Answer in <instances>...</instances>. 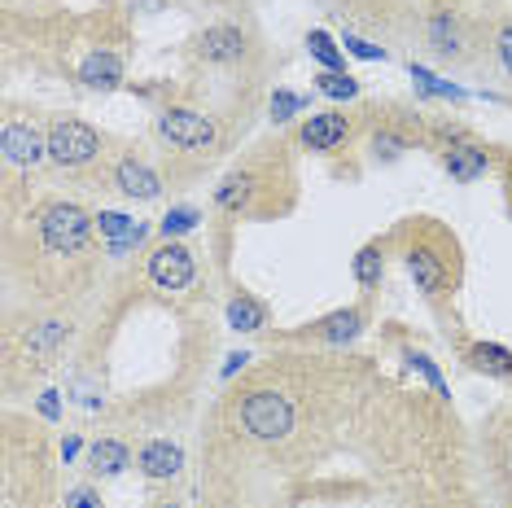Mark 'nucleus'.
Returning <instances> with one entry per match:
<instances>
[{
  "label": "nucleus",
  "instance_id": "25",
  "mask_svg": "<svg viewBox=\"0 0 512 508\" xmlns=\"http://www.w3.org/2000/svg\"><path fill=\"white\" fill-rule=\"evenodd\" d=\"M197 219H202V215H197L193 206H176V211L162 219V237H167V241H180V233H189V228H197Z\"/></svg>",
  "mask_w": 512,
  "mask_h": 508
},
{
  "label": "nucleus",
  "instance_id": "4",
  "mask_svg": "<svg viewBox=\"0 0 512 508\" xmlns=\"http://www.w3.org/2000/svg\"><path fill=\"white\" fill-rule=\"evenodd\" d=\"M92 228H97V219H92L84 206H75V202H49L40 211V246L49 250V254H62V259H71V254H84L88 250Z\"/></svg>",
  "mask_w": 512,
  "mask_h": 508
},
{
  "label": "nucleus",
  "instance_id": "19",
  "mask_svg": "<svg viewBox=\"0 0 512 508\" xmlns=\"http://www.w3.org/2000/svg\"><path fill=\"white\" fill-rule=\"evenodd\" d=\"M228 325L237 329V333L263 329L267 325V307L259 303V298H250V294H232L228 298Z\"/></svg>",
  "mask_w": 512,
  "mask_h": 508
},
{
  "label": "nucleus",
  "instance_id": "22",
  "mask_svg": "<svg viewBox=\"0 0 512 508\" xmlns=\"http://www.w3.org/2000/svg\"><path fill=\"white\" fill-rule=\"evenodd\" d=\"M368 149H372V158H377V163H390V158H403L407 149H412V136L394 132V127L386 123V127H377V132H372Z\"/></svg>",
  "mask_w": 512,
  "mask_h": 508
},
{
  "label": "nucleus",
  "instance_id": "3",
  "mask_svg": "<svg viewBox=\"0 0 512 508\" xmlns=\"http://www.w3.org/2000/svg\"><path fill=\"white\" fill-rule=\"evenodd\" d=\"M158 136L162 145L180 149V154H193V158H211L219 141H224V132H219L215 114L206 110H193V106H167L158 114Z\"/></svg>",
  "mask_w": 512,
  "mask_h": 508
},
{
  "label": "nucleus",
  "instance_id": "28",
  "mask_svg": "<svg viewBox=\"0 0 512 508\" xmlns=\"http://www.w3.org/2000/svg\"><path fill=\"white\" fill-rule=\"evenodd\" d=\"M346 53H355V57H368V62H381L386 57V49H377V44H368V40H359V36H346Z\"/></svg>",
  "mask_w": 512,
  "mask_h": 508
},
{
  "label": "nucleus",
  "instance_id": "27",
  "mask_svg": "<svg viewBox=\"0 0 512 508\" xmlns=\"http://www.w3.org/2000/svg\"><path fill=\"white\" fill-rule=\"evenodd\" d=\"M302 106H307V101H302L298 92H285V88H281V92L272 97V119H276V123H285V119H294Z\"/></svg>",
  "mask_w": 512,
  "mask_h": 508
},
{
  "label": "nucleus",
  "instance_id": "11",
  "mask_svg": "<svg viewBox=\"0 0 512 508\" xmlns=\"http://www.w3.org/2000/svg\"><path fill=\"white\" fill-rule=\"evenodd\" d=\"M110 180H114V189H119L127 202H158L162 198V176L136 154H123L119 163H114Z\"/></svg>",
  "mask_w": 512,
  "mask_h": 508
},
{
  "label": "nucleus",
  "instance_id": "15",
  "mask_svg": "<svg viewBox=\"0 0 512 508\" xmlns=\"http://www.w3.org/2000/svg\"><path fill=\"white\" fill-rule=\"evenodd\" d=\"M92 219H97V233H101V241H106V250L114 254V259H123L127 250H136L145 241V224L132 219V215H123V211H97Z\"/></svg>",
  "mask_w": 512,
  "mask_h": 508
},
{
  "label": "nucleus",
  "instance_id": "18",
  "mask_svg": "<svg viewBox=\"0 0 512 508\" xmlns=\"http://www.w3.org/2000/svg\"><path fill=\"white\" fill-rule=\"evenodd\" d=\"M359 329H364V311H359V307H346V311H333V316L320 320V325H316V338L342 346V342L359 338Z\"/></svg>",
  "mask_w": 512,
  "mask_h": 508
},
{
  "label": "nucleus",
  "instance_id": "2",
  "mask_svg": "<svg viewBox=\"0 0 512 508\" xmlns=\"http://www.w3.org/2000/svg\"><path fill=\"white\" fill-rule=\"evenodd\" d=\"M403 263H407V276L416 281V290H421L429 303H442L447 294H456V241H412V246L403 250Z\"/></svg>",
  "mask_w": 512,
  "mask_h": 508
},
{
  "label": "nucleus",
  "instance_id": "10",
  "mask_svg": "<svg viewBox=\"0 0 512 508\" xmlns=\"http://www.w3.org/2000/svg\"><path fill=\"white\" fill-rule=\"evenodd\" d=\"M351 136H355V119L342 110H316L298 127V145L311 149V154H333V149H342Z\"/></svg>",
  "mask_w": 512,
  "mask_h": 508
},
{
  "label": "nucleus",
  "instance_id": "17",
  "mask_svg": "<svg viewBox=\"0 0 512 508\" xmlns=\"http://www.w3.org/2000/svg\"><path fill=\"white\" fill-rule=\"evenodd\" d=\"M127 465H132V452H127V443H119V438H97L88 447V469L101 473V478H114Z\"/></svg>",
  "mask_w": 512,
  "mask_h": 508
},
{
  "label": "nucleus",
  "instance_id": "23",
  "mask_svg": "<svg viewBox=\"0 0 512 508\" xmlns=\"http://www.w3.org/2000/svg\"><path fill=\"white\" fill-rule=\"evenodd\" d=\"M316 88L324 92V97H333V101H355L359 97V84L346 71H320L316 75Z\"/></svg>",
  "mask_w": 512,
  "mask_h": 508
},
{
  "label": "nucleus",
  "instance_id": "8",
  "mask_svg": "<svg viewBox=\"0 0 512 508\" xmlns=\"http://www.w3.org/2000/svg\"><path fill=\"white\" fill-rule=\"evenodd\" d=\"M438 158H442V167H447V176L460 180V184H473L477 176H486V171H491V154H486V145L473 141L469 132L442 136V141H438Z\"/></svg>",
  "mask_w": 512,
  "mask_h": 508
},
{
  "label": "nucleus",
  "instance_id": "13",
  "mask_svg": "<svg viewBox=\"0 0 512 508\" xmlns=\"http://www.w3.org/2000/svg\"><path fill=\"white\" fill-rule=\"evenodd\" d=\"M66 338H71V320L66 316H44L36 320V325L27 329V338H22V355L36 364H53V355L66 346Z\"/></svg>",
  "mask_w": 512,
  "mask_h": 508
},
{
  "label": "nucleus",
  "instance_id": "16",
  "mask_svg": "<svg viewBox=\"0 0 512 508\" xmlns=\"http://www.w3.org/2000/svg\"><path fill=\"white\" fill-rule=\"evenodd\" d=\"M79 79H84L88 88H101V92L119 88V84H123V57H119V53H110V49L88 53V57H84V66H79Z\"/></svg>",
  "mask_w": 512,
  "mask_h": 508
},
{
  "label": "nucleus",
  "instance_id": "29",
  "mask_svg": "<svg viewBox=\"0 0 512 508\" xmlns=\"http://www.w3.org/2000/svg\"><path fill=\"white\" fill-rule=\"evenodd\" d=\"M66 508H101V495L92 487H75L71 495H66Z\"/></svg>",
  "mask_w": 512,
  "mask_h": 508
},
{
  "label": "nucleus",
  "instance_id": "9",
  "mask_svg": "<svg viewBox=\"0 0 512 508\" xmlns=\"http://www.w3.org/2000/svg\"><path fill=\"white\" fill-rule=\"evenodd\" d=\"M0 154H5L9 167H40L49 158V132H40L31 119H9L5 132H0Z\"/></svg>",
  "mask_w": 512,
  "mask_h": 508
},
{
  "label": "nucleus",
  "instance_id": "30",
  "mask_svg": "<svg viewBox=\"0 0 512 508\" xmlns=\"http://www.w3.org/2000/svg\"><path fill=\"white\" fill-rule=\"evenodd\" d=\"M40 412H44V417H57V399L44 395V399H40Z\"/></svg>",
  "mask_w": 512,
  "mask_h": 508
},
{
  "label": "nucleus",
  "instance_id": "31",
  "mask_svg": "<svg viewBox=\"0 0 512 508\" xmlns=\"http://www.w3.org/2000/svg\"><path fill=\"white\" fill-rule=\"evenodd\" d=\"M508 189H512V158H508Z\"/></svg>",
  "mask_w": 512,
  "mask_h": 508
},
{
  "label": "nucleus",
  "instance_id": "14",
  "mask_svg": "<svg viewBox=\"0 0 512 508\" xmlns=\"http://www.w3.org/2000/svg\"><path fill=\"white\" fill-rule=\"evenodd\" d=\"M136 469H141L145 478H154V482H171L184 469L180 443H171V438H149V443L136 447Z\"/></svg>",
  "mask_w": 512,
  "mask_h": 508
},
{
  "label": "nucleus",
  "instance_id": "20",
  "mask_svg": "<svg viewBox=\"0 0 512 508\" xmlns=\"http://www.w3.org/2000/svg\"><path fill=\"white\" fill-rule=\"evenodd\" d=\"M469 364L477 373H491V377H512V351L495 342H473L469 346Z\"/></svg>",
  "mask_w": 512,
  "mask_h": 508
},
{
  "label": "nucleus",
  "instance_id": "5",
  "mask_svg": "<svg viewBox=\"0 0 512 508\" xmlns=\"http://www.w3.org/2000/svg\"><path fill=\"white\" fill-rule=\"evenodd\" d=\"M101 154V132L84 119H53L49 123V163L75 171Z\"/></svg>",
  "mask_w": 512,
  "mask_h": 508
},
{
  "label": "nucleus",
  "instance_id": "26",
  "mask_svg": "<svg viewBox=\"0 0 512 508\" xmlns=\"http://www.w3.org/2000/svg\"><path fill=\"white\" fill-rule=\"evenodd\" d=\"M495 57H499V71L512 79V18H504L495 31Z\"/></svg>",
  "mask_w": 512,
  "mask_h": 508
},
{
  "label": "nucleus",
  "instance_id": "32",
  "mask_svg": "<svg viewBox=\"0 0 512 508\" xmlns=\"http://www.w3.org/2000/svg\"><path fill=\"white\" fill-rule=\"evenodd\" d=\"M162 508H180V504H162Z\"/></svg>",
  "mask_w": 512,
  "mask_h": 508
},
{
  "label": "nucleus",
  "instance_id": "21",
  "mask_svg": "<svg viewBox=\"0 0 512 508\" xmlns=\"http://www.w3.org/2000/svg\"><path fill=\"white\" fill-rule=\"evenodd\" d=\"M351 272H355L359 290H377V285H381V276H386V254H381V241H368V246L355 254Z\"/></svg>",
  "mask_w": 512,
  "mask_h": 508
},
{
  "label": "nucleus",
  "instance_id": "12",
  "mask_svg": "<svg viewBox=\"0 0 512 508\" xmlns=\"http://www.w3.org/2000/svg\"><path fill=\"white\" fill-rule=\"evenodd\" d=\"M425 44L434 49V57H442V62H460V57L469 53V31H464L456 9H438V14H429Z\"/></svg>",
  "mask_w": 512,
  "mask_h": 508
},
{
  "label": "nucleus",
  "instance_id": "24",
  "mask_svg": "<svg viewBox=\"0 0 512 508\" xmlns=\"http://www.w3.org/2000/svg\"><path fill=\"white\" fill-rule=\"evenodd\" d=\"M307 53L316 57L324 71H342V66H346V57L337 53V44H333L329 36H324V31H311V36H307Z\"/></svg>",
  "mask_w": 512,
  "mask_h": 508
},
{
  "label": "nucleus",
  "instance_id": "7",
  "mask_svg": "<svg viewBox=\"0 0 512 508\" xmlns=\"http://www.w3.org/2000/svg\"><path fill=\"white\" fill-rule=\"evenodd\" d=\"M145 272H149V285H154V290L180 294V290H189V285H193L197 259H193V250L184 246V241H162L158 250H149Z\"/></svg>",
  "mask_w": 512,
  "mask_h": 508
},
{
  "label": "nucleus",
  "instance_id": "6",
  "mask_svg": "<svg viewBox=\"0 0 512 508\" xmlns=\"http://www.w3.org/2000/svg\"><path fill=\"white\" fill-rule=\"evenodd\" d=\"M254 53V40L246 27H237V22H211V27L197 36V57H202L206 66H219V71H237V66H246Z\"/></svg>",
  "mask_w": 512,
  "mask_h": 508
},
{
  "label": "nucleus",
  "instance_id": "1",
  "mask_svg": "<svg viewBox=\"0 0 512 508\" xmlns=\"http://www.w3.org/2000/svg\"><path fill=\"white\" fill-rule=\"evenodd\" d=\"M237 417V430L250 438V443H263V447H276L294 434V399L281 395V390H246L232 408Z\"/></svg>",
  "mask_w": 512,
  "mask_h": 508
}]
</instances>
